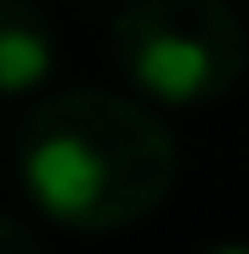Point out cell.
<instances>
[{
  "instance_id": "6da1fadb",
  "label": "cell",
  "mask_w": 249,
  "mask_h": 254,
  "mask_svg": "<svg viewBox=\"0 0 249 254\" xmlns=\"http://www.w3.org/2000/svg\"><path fill=\"white\" fill-rule=\"evenodd\" d=\"M17 164L28 198L57 226L119 232L148 220L175 187V141L142 102L57 91L23 119Z\"/></svg>"
},
{
  "instance_id": "7a4b0ae2",
  "label": "cell",
  "mask_w": 249,
  "mask_h": 254,
  "mask_svg": "<svg viewBox=\"0 0 249 254\" xmlns=\"http://www.w3.org/2000/svg\"><path fill=\"white\" fill-rule=\"evenodd\" d=\"M113 63L159 102H215L244 79L249 34L227 0H130L113 23Z\"/></svg>"
},
{
  "instance_id": "3957f363",
  "label": "cell",
  "mask_w": 249,
  "mask_h": 254,
  "mask_svg": "<svg viewBox=\"0 0 249 254\" xmlns=\"http://www.w3.org/2000/svg\"><path fill=\"white\" fill-rule=\"evenodd\" d=\"M57 63L51 17L40 0H0V96H23Z\"/></svg>"
},
{
  "instance_id": "277c9868",
  "label": "cell",
  "mask_w": 249,
  "mask_h": 254,
  "mask_svg": "<svg viewBox=\"0 0 249 254\" xmlns=\"http://www.w3.org/2000/svg\"><path fill=\"white\" fill-rule=\"evenodd\" d=\"M40 237L34 226H23V220H11V215H0V249H34Z\"/></svg>"
}]
</instances>
